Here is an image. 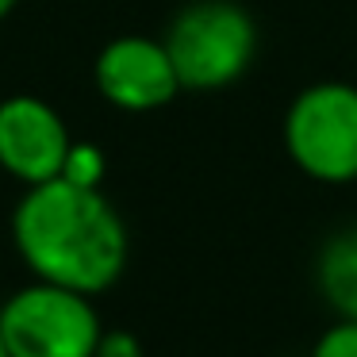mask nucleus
Returning <instances> with one entry per match:
<instances>
[{
  "label": "nucleus",
  "mask_w": 357,
  "mask_h": 357,
  "mask_svg": "<svg viewBox=\"0 0 357 357\" xmlns=\"http://www.w3.org/2000/svg\"><path fill=\"white\" fill-rule=\"evenodd\" d=\"M12 242L39 280L100 296L127 269V227L100 188L66 177L24 192L12 211Z\"/></svg>",
  "instance_id": "nucleus-1"
},
{
  "label": "nucleus",
  "mask_w": 357,
  "mask_h": 357,
  "mask_svg": "<svg viewBox=\"0 0 357 357\" xmlns=\"http://www.w3.org/2000/svg\"><path fill=\"white\" fill-rule=\"evenodd\" d=\"M162 43L173 58L181 89L215 93L234 85L254 66L257 24L238 0H192L173 16Z\"/></svg>",
  "instance_id": "nucleus-2"
},
{
  "label": "nucleus",
  "mask_w": 357,
  "mask_h": 357,
  "mask_svg": "<svg viewBox=\"0 0 357 357\" xmlns=\"http://www.w3.org/2000/svg\"><path fill=\"white\" fill-rule=\"evenodd\" d=\"M284 150L311 181H357V85L319 81L303 89L284 112Z\"/></svg>",
  "instance_id": "nucleus-3"
},
{
  "label": "nucleus",
  "mask_w": 357,
  "mask_h": 357,
  "mask_svg": "<svg viewBox=\"0 0 357 357\" xmlns=\"http://www.w3.org/2000/svg\"><path fill=\"white\" fill-rule=\"evenodd\" d=\"M100 315L93 296L35 280L0 307V338L12 357H96Z\"/></svg>",
  "instance_id": "nucleus-4"
},
{
  "label": "nucleus",
  "mask_w": 357,
  "mask_h": 357,
  "mask_svg": "<svg viewBox=\"0 0 357 357\" xmlns=\"http://www.w3.org/2000/svg\"><path fill=\"white\" fill-rule=\"evenodd\" d=\"M96 93L119 112H158L181 93V77L162 39L119 35L96 54L93 66Z\"/></svg>",
  "instance_id": "nucleus-5"
},
{
  "label": "nucleus",
  "mask_w": 357,
  "mask_h": 357,
  "mask_svg": "<svg viewBox=\"0 0 357 357\" xmlns=\"http://www.w3.org/2000/svg\"><path fill=\"white\" fill-rule=\"evenodd\" d=\"M73 135L62 112L43 96H8L0 100V169L24 181L27 188L62 177Z\"/></svg>",
  "instance_id": "nucleus-6"
},
{
  "label": "nucleus",
  "mask_w": 357,
  "mask_h": 357,
  "mask_svg": "<svg viewBox=\"0 0 357 357\" xmlns=\"http://www.w3.org/2000/svg\"><path fill=\"white\" fill-rule=\"evenodd\" d=\"M315 284L338 319H357V223L323 242L315 257Z\"/></svg>",
  "instance_id": "nucleus-7"
},
{
  "label": "nucleus",
  "mask_w": 357,
  "mask_h": 357,
  "mask_svg": "<svg viewBox=\"0 0 357 357\" xmlns=\"http://www.w3.org/2000/svg\"><path fill=\"white\" fill-rule=\"evenodd\" d=\"M62 177L73 181V185H85V188H100V181H104V154L96 146H89V142H73L70 154H66Z\"/></svg>",
  "instance_id": "nucleus-8"
},
{
  "label": "nucleus",
  "mask_w": 357,
  "mask_h": 357,
  "mask_svg": "<svg viewBox=\"0 0 357 357\" xmlns=\"http://www.w3.org/2000/svg\"><path fill=\"white\" fill-rule=\"evenodd\" d=\"M311 357H357V319H338L315 342Z\"/></svg>",
  "instance_id": "nucleus-9"
},
{
  "label": "nucleus",
  "mask_w": 357,
  "mask_h": 357,
  "mask_svg": "<svg viewBox=\"0 0 357 357\" xmlns=\"http://www.w3.org/2000/svg\"><path fill=\"white\" fill-rule=\"evenodd\" d=\"M96 357H142V346L127 331H104L100 346H96Z\"/></svg>",
  "instance_id": "nucleus-10"
},
{
  "label": "nucleus",
  "mask_w": 357,
  "mask_h": 357,
  "mask_svg": "<svg viewBox=\"0 0 357 357\" xmlns=\"http://www.w3.org/2000/svg\"><path fill=\"white\" fill-rule=\"evenodd\" d=\"M20 0H0V20H8L12 16V8H16Z\"/></svg>",
  "instance_id": "nucleus-11"
},
{
  "label": "nucleus",
  "mask_w": 357,
  "mask_h": 357,
  "mask_svg": "<svg viewBox=\"0 0 357 357\" xmlns=\"http://www.w3.org/2000/svg\"><path fill=\"white\" fill-rule=\"evenodd\" d=\"M0 357H12V354H8V346H4V338H0Z\"/></svg>",
  "instance_id": "nucleus-12"
}]
</instances>
